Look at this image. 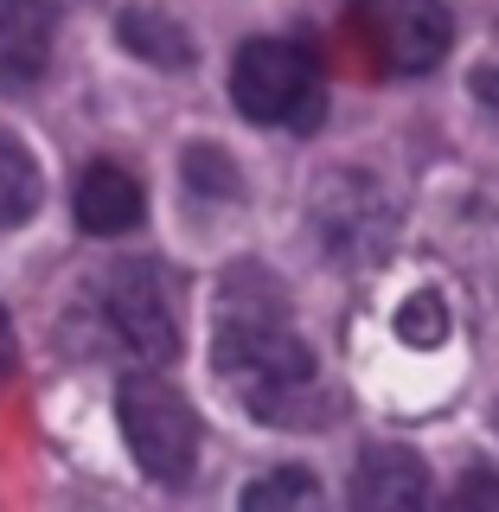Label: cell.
<instances>
[{
    "label": "cell",
    "instance_id": "cell-1",
    "mask_svg": "<svg viewBox=\"0 0 499 512\" xmlns=\"http://www.w3.org/2000/svg\"><path fill=\"white\" fill-rule=\"evenodd\" d=\"M212 365L231 384V397L256 423L276 429H320L327 423V384L314 372V352L288 327V301L263 269H231L218 295V327H212Z\"/></svg>",
    "mask_w": 499,
    "mask_h": 512
},
{
    "label": "cell",
    "instance_id": "cell-2",
    "mask_svg": "<svg viewBox=\"0 0 499 512\" xmlns=\"http://www.w3.org/2000/svg\"><path fill=\"white\" fill-rule=\"evenodd\" d=\"M231 103L263 128H314L327 109L314 52L295 39H250L231 64Z\"/></svg>",
    "mask_w": 499,
    "mask_h": 512
},
{
    "label": "cell",
    "instance_id": "cell-3",
    "mask_svg": "<svg viewBox=\"0 0 499 512\" xmlns=\"http://www.w3.org/2000/svg\"><path fill=\"white\" fill-rule=\"evenodd\" d=\"M116 416H122V436L128 455L148 480H186L192 461H199V416H192L186 391L160 372H128L116 391Z\"/></svg>",
    "mask_w": 499,
    "mask_h": 512
},
{
    "label": "cell",
    "instance_id": "cell-4",
    "mask_svg": "<svg viewBox=\"0 0 499 512\" xmlns=\"http://www.w3.org/2000/svg\"><path fill=\"white\" fill-rule=\"evenodd\" d=\"M96 314L141 365L173 359L180 346V320H173V282L154 263H122L96 282Z\"/></svg>",
    "mask_w": 499,
    "mask_h": 512
},
{
    "label": "cell",
    "instance_id": "cell-5",
    "mask_svg": "<svg viewBox=\"0 0 499 512\" xmlns=\"http://www.w3.org/2000/svg\"><path fill=\"white\" fill-rule=\"evenodd\" d=\"M352 20H359L365 45L384 58V71L404 77L436 71L448 58V39H455L442 0H352Z\"/></svg>",
    "mask_w": 499,
    "mask_h": 512
},
{
    "label": "cell",
    "instance_id": "cell-6",
    "mask_svg": "<svg viewBox=\"0 0 499 512\" xmlns=\"http://www.w3.org/2000/svg\"><path fill=\"white\" fill-rule=\"evenodd\" d=\"M52 64V0H0V90H26Z\"/></svg>",
    "mask_w": 499,
    "mask_h": 512
},
{
    "label": "cell",
    "instance_id": "cell-7",
    "mask_svg": "<svg viewBox=\"0 0 499 512\" xmlns=\"http://www.w3.org/2000/svg\"><path fill=\"white\" fill-rule=\"evenodd\" d=\"M429 500V468L410 455V448H365L359 474H352V506L372 512H397V506H423Z\"/></svg>",
    "mask_w": 499,
    "mask_h": 512
},
{
    "label": "cell",
    "instance_id": "cell-8",
    "mask_svg": "<svg viewBox=\"0 0 499 512\" xmlns=\"http://www.w3.org/2000/svg\"><path fill=\"white\" fill-rule=\"evenodd\" d=\"M77 224H84L90 237H122L141 224V186L128 180L122 167H109V160H96V167L77 180Z\"/></svg>",
    "mask_w": 499,
    "mask_h": 512
},
{
    "label": "cell",
    "instance_id": "cell-9",
    "mask_svg": "<svg viewBox=\"0 0 499 512\" xmlns=\"http://www.w3.org/2000/svg\"><path fill=\"white\" fill-rule=\"evenodd\" d=\"M116 39H122L135 58L160 64V71H186V64H192V39H186V26H180V20H167L160 7H122Z\"/></svg>",
    "mask_w": 499,
    "mask_h": 512
},
{
    "label": "cell",
    "instance_id": "cell-10",
    "mask_svg": "<svg viewBox=\"0 0 499 512\" xmlns=\"http://www.w3.org/2000/svg\"><path fill=\"white\" fill-rule=\"evenodd\" d=\"M32 212H39V167H32V154L0 128V231L26 224Z\"/></svg>",
    "mask_w": 499,
    "mask_h": 512
},
{
    "label": "cell",
    "instance_id": "cell-11",
    "mask_svg": "<svg viewBox=\"0 0 499 512\" xmlns=\"http://www.w3.org/2000/svg\"><path fill=\"white\" fill-rule=\"evenodd\" d=\"M244 506L263 512V506H320V480L301 474V468H276L263 474L256 487H244Z\"/></svg>",
    "mask_w": 499,
    "mask_h": 512
},
{
    "label": "cell",
    "instance_id": "cell-12",
    "mask_svg": "<svg viewBox=\"0 0 499 512\" xmlns=\"http://www.w3.org/2000/svg\"><path fill=\"white\" fill-rule=\"evenodd\" d=\"M397 340H410V346H442L448 340V308H442V295H410L404 308H397Z\"/></svg>",
    "mask_w": 499,
    "mask_h": 512
},
{
    "label": "cell",
    "instance_id": "cell-13",
    "mask_svg": "<svg viewBox=\"0 0 499 512\" xmlns=\"http://www.w3.org/2000/svg\"><path fill=\"white\" fill-rule=\"evenodd\" d=\"M186 180L199 192H237V173L218 148H186Z\"/></svg>",
    "mask_w": 499,
    "mask_h": 512
},
{
    "label": "cell",
    "instance_id": "cell-14",
    "mask_svg": "<svg viewBox=\"0 0 499 512\" xmlns=\"http://www.w3.org/2000/svg\"><path fill=\"white\" fill-rule=\"evenodd\" d=\"M455 506H499V480L474 468V474H468V480L455 487Z\"/></svg>",
    "mask_w": 499,
    "mask_h": 512
},
{
    "label": "cell",
    "instance_id": "cell-15",
    "mask_svg": "<svg viewBox=\"0 0 499 512\" xmlns=\"http://www.w3.org/2000/svg\"><path fill=\"white\" fill-rule=\"evenodd\" d=\"M474 96L493 109V122H499V71H474Z\"/></svg>",
    "mask_w": 499,
    "mask_h": 512
},
{
    "label": "cell",
    "instance_id": "cell-16",
    "mask_svg": "<svg viewBox=\"0 0 499 512\" xmlns=\"http://www.w3.org/2000/svg\"><path fill=\"white\" fill-rule=\"evenodd\" d=\"M52 7H58V0H52ZM64 7H71V0H64Z\"/></svg>",
    "mask_w": 499,
    "mask_h": 512
}]
</instances>
